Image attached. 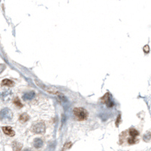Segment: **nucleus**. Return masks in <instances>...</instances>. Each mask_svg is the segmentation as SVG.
<instances>
[{
	"instance_id": "9",
	"label": "nucleus",
	"mask_w": 151,
	"mask_h": 151,
	"mask_svg": "<svg viewBox=\"0 0 151 151\" xmlns=\"http://www.w3.org/2000/svg\"><path fill=\"white\" fill-rule=\"evenodd\" d=\"M129 134L131 137H133V138H136L137 136H138L139 134V132L134 128H131L129 130Z\"/></svg>"
},
{
	"instance_id": "6",
	"label": "nucleus",
	"mask_w": 151,
	"mask_h": 151,
	"mask_svg": "<svg viewBox=\"0 0 151 151\" xmlns=\"http://www.w3.org/2000/svg\"><path fill=\"white\" fill-rule=\"evenodd\" d=\"M35 97V93L34 91H30V92H27L25 94H24L23 98L24 100H29L33 99Z\"/></svg>"
},
{
	"instance_id": "15",
	"label": "nucleus",
	"mask_w": 151,
	"mask_h": 151,
	"mask_svg": "<svg viewBox=\"0 0 151 151\" xmlns=\"http://www.w3.org/2000/svg\"><path fill=\"white\" fill-rule=\"evenodd\" d=\"M144 52H146V53L149 52V51H150V47H149L148 45L144 46Z\"/></svg>"
},
{
	"instance_id": "2",
	"label": "nucleus",
	"mask_w": 151,
	"mask_h": 151,
	"mask_svg": "<svg viewBox=\"0 0 151 151\" xmlns=\"http://www.w3.org/2000/svg\"><path fill=\"white\" fill-rule=\"evenodd\" d=\"M45 124L43 122H38L33 126V131L38 134H42L45 132Z\"/></svg>"
},
{
	"instance_id": "16",
	"label": "nucleus",
	"mask_w": 151,
	"mask_h": 151,
	"mask_svg": "<svg viewBox=\"0 0 151 151\" xmlns=\"http://www.w3.org/2000/svg\"><path fill=\"white\" fill-rule=\"evenodd\" d=\"M5 65H3V64H0V73H2V71L5 70Z\"/></svg>"
},
{
	"instance_id": "3",
	"label": "nucleus",
	"mask_w": 151,
	"mask_h": 151,
	"mask_svg": "<svg viewBox=\"0 0 151 151\" xmlns=\"http://www.w3.org/2000/svg\"><path fill=\"white\" fill-rule=\"evenodd\" d=\"M12 118V113L9 109H3L0 112V119L2 120H5V119H8L10 120Z\"/></svg>"
},
{
	"instance_id": "11",
	"label": "nucleus",
	"mask_w": 151,
	"mask_h": 151,
	"mask_svg": "<svg viewBox=\"0 0 151 151\" xmlns=\"http://www.w3.org/2000/svg\"><path fill=\"white\" fill-rule=\"evenodd\" d=\"M150 139H151V134L150 132H147L144 135V140L145 141H149Z\"/></svg>"
},
{
	"instance_id": "12",
	"label": "nucleus",
	"mask_w": 151,
	"mask_h": 151,
	"mask_svg": "<svg viewBox=\"0 0 151 151\" xmlns=\"http://www.w3.org/2000/svg\"><path fill=\"white\" fill-rule=\"evenodd\" d=\"M14 104L16 105L17 106H18V107H22V104L21 103V102H20V100H19L18 98H15V99L14 100Z\"/></svg>"
},
{
	"instance_id": "5",
	"label": "nucleus",
	"mask_w": 151,
	"mask_h": 151,
	"mask_svg": "<svg viewBox=\"0 0 151 151\" xmlns=\"http://www.w3.org/2000/svg\"><path fill=\"white\" fill-rule=\"evenodd\" d=\"M2 131L6 135H8V136H10V137H13V136H14V134H15V132L13 131V129L12 128V127H10V126L2 127Z\"/></svg>"
},
{
	"instance_id": "14",
	"label": "nucleus",
	"mask_w": 151,
	"mask_h": 151,
	"mask_svg": "<svg viewBox=\"0 0 151 151\" xmlns=\"http://www.w3.org/2000/svg\"><path fill=\"white\" fill-rule=\"evenodd\" d=\"M71 145H72V144H71V142H68V143H67V144H65V146H64V148H63V150H67V149H69L71 147Z\"/></svg>"
},
{
	"instance_id": "10",
	"label": "nucleus",
	"mask_w": 151,
	"mask_h": 151,
	"mask_svg": "<svg viewBox=\"0 0 151 151\" xmlns=\"http://www.w3.org/2000/svg\"><path fill=\"white\" fill-rule=\"evenodd\" d=\"M28 119H29V116L26 113H24V114L21 115V116H20V121L22 122H26L27 121H28Z\"/></svg>"
},
{
	"instance_id": "7",
	"label": "nucleus",
	"mask_w": 151,
	"mask_h": 151,
	"mask_svg": "<svg viewBox=\"0 0 151 151\" xmlns=\"http://www.w3.org/2000/svg\"><path fill=\"white\" fill-rule=\"evenodd\" d=\"M2 86H8V87H12L14 85V82L9 79H4V80L2 81L1 84Z\"/></svg>"
},
{
	"instance_id": "13",
	"label": "nucleus",
	"mask_w": 151,
	"mask_h": 151,
	"mask_svg": "<svg viewBox=\"0 0 151 151\" xmlns=\"http://www.w3.org/2000/svg\"><path fill=\"white\" fill-rule=\"evenodd\" d=\"M128 143L130 144H134L136 143V139H135V138H133V137H131V138L128 139Z\"/></svg>"
},
{
	"instance_id": "17",
	"label": "nucleus",
	"mask_w": 151,
	"mask_h": 151,
	"mask_svg": "<svg viewBox=\"0 0 151 151\" xmlns=\"http://www.w3.org/2000/svg\"><path fill=\"white\" fill-rule=\"evenodd\" d=\"M120 116H121L120 115H118V119H117V121H116V125H117V126L118 125V123H119V121H120V118H121Z\"/></svg>"
},
{
	"instance_id": "8",
	"label": "nucleus",
	"mask_w": 151,
	"mask_h": 151,
	"mask_svg": "<svg viewBox=\"0 0 151 151\" xmlns=\"http://www.w3.org/2000/svg\"><path fill=\"white\" fill-rule=\"evenodd\" d=\"M43 140L41 139H39V138H37V139H35L34 145L36 148H39V147H41L43 146Z\"/></svg>"
},
{
	"instance_id": "1",
	"label": "nucleus",
	"mask_w": 151,
	"mask_h": 151,
	"mask_svg": "<svg viewBox=\"0 0 151 151\" xmlns=\"http://www.w3.org/2000/svg\"><path fill=\"white\" fill-rule=\"evenodd\" d=\"M74 115L79 121H84L87 118L88 113L83 108H75L73 110Z\"/></svg>"
},
{
	"instance_id": "4",
	"label": "nucleus",
	"mask_w": 151,
	"mask_h": 151,
	"mask_svg": "<svg viewBox=\"0 0 151 151\" xmlns=\"http://www.w3.org/2000/svg\"><path fill=\"white\" fill-rule=\"evenodd\" d=\"M102 101L103 102L106 103L108 107H112V106H114V103H113V102L111 101L110 95H109V93H107L105 95V96L102 98Z\"/></svg>"
}]
</instances>
